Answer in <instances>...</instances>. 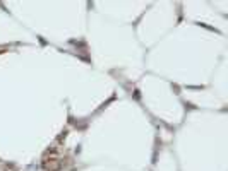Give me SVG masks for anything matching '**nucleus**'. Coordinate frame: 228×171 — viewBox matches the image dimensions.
Returning a JSON list of instances; mask_svg holds the SVG:
<instances>
[{
    "label": "nucleus",
    "instance_id": "obj_1",
    "mask_svg": "<svg viewBox=\"0 0 228 171\" xmlns=\"http://www.w3.org/2000/svg\"><path fill=\"white\" fill-rule=\"evenodd\" d=\"M55 163H59V161H50V163H43V168L48 171H59L60 168H62V164H55Z\"/></svg>",
    "mask_w": 228,
    "mask_h": 171
}]
</instances>
